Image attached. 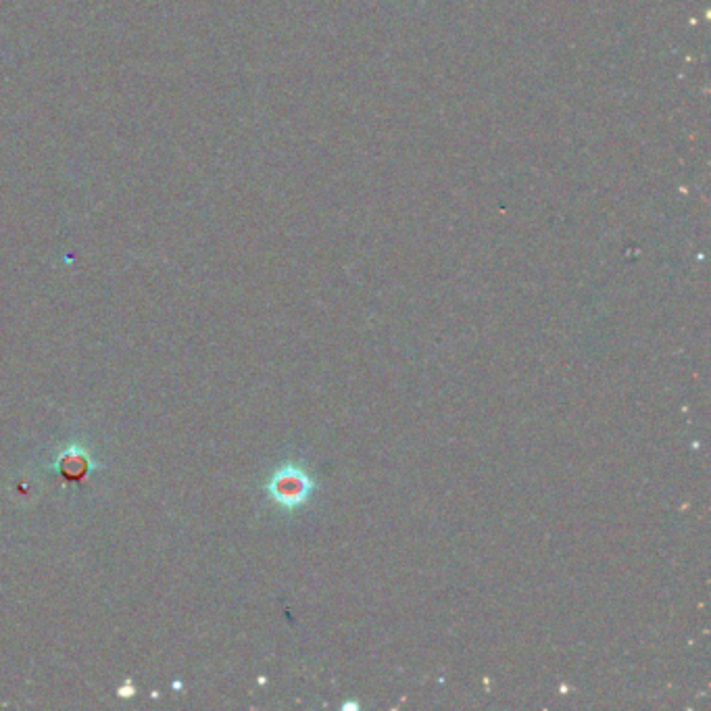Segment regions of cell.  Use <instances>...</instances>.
Listing matches in <instances>:
<instances>
[{"label":"cell","mask_w":711,"mask_h":711,"mask_svg":"<svg viewBox=\"0 0 711 711\" xmlns=\"http://www.w3.org/2000/svg\"><path fill=\"white\" fill-rule=\"evenodd\" d=\"M313 488L315 482L305 470L299 468V465H284V468L278 470L267 484L269 497L284 509H297L303 503H307Z\"/></svg>","instance_id":"1"},{"label":"cell","mask_w":711,"mask_h":711,"mask_svg":"<svg viewBox=\"0 0 711 711\" xmlns=\"http://www.w3.org/2000/svg\"><path fill=\"white\" fill-rule=\"evenodd\" d=\"M59 468H61V474H63L67 480H80V478H84V474L88 472V461H86V457H82V455L69 453V455H65V457L61 459Z\"/></svg>","instance_id":"2"}]
</instances>
